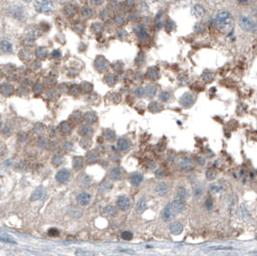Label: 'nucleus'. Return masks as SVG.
I'll list each match as a JSON object with an SVG mask.
<instances>
[{
	"mask_svg": "<svg viewBox=\"0 0 257 256\" xmlns=\"http://www.w3.org/2000/svg\"><path fill=\"white\" fill-rule=\"evenodd\" d=\"M215 24L217 29L223 32H229L233 28L234 19L232 15L227 11L218 12L215 17Z\"/></svg>",
	"mask_w": 257,
	"mask_h": 256,
	"instance_id": "nucleus-1",
	"label": "nucleus"
},
{
	"mask_svg": "<svg viewBox=\"0 0 257 256\" xmlns=\"http://www.w3.org/2000/svg\"><path fill=\"white\" fill-rule=\"evenodd\" d=\"M186 204L182 199H176L165 206L162 211V219L164 221H170L175 215L185 210Z\"/></svg>",
	"mask_w": 257,
	"mask_h": 256,
	"instance_id": "nucleus-2",
	"label": "nucleus"
},
{
	"mask_svg": "<svg viewBox=\"0 0 257 256\" xmlns=\"http://www.w3.org/2000/svg\"><path fill=\"white\" fill-rule=\"evenodd\" d=\"M239 25H240V27L245 31H253L257 27V24L249 17H247V16L240 17Z\"/></svg>",
	"mask_w": 257,
	"mask_h": 256,
	"instance_id": "nucleus-3",
	"label": "nucleus"
},
{
	"mask_svg": "<svg viewBox=\"0 0 257 256\" xmlns=\"http://www.w3.org/2000/svg\"><path fill=\"white\" fill-rule=\"evenodd\" d=\"M35 9L38 13H47L53 9V2L51 0H36Z\"/></svg>",
	"mask_w": 257,
	"mask_h": 256,
	"instance_id": "nucleus-4",
	"label": "nucleus"
},
{
	"mask_svg": "<svg viewBox=\"0 0 257 256\" xmlns=\"http://www.w3.org/2000/svg\"><path fill=\"white\" fill-rule=\"evenodd\" d=\"M194 97L192 96L190 93H186V94H184L182 97H181V99H180V104H181L184 107H190L192 105L194 104Z\"/></svg>",
	"mask_w": 257,
	"mask_h": 256,
	"instance_id": "nucleus-5",
	"label": "nucleus"
},
{
	"mask_svg": "<svg viewBox=\"0 0 257 256\" xmlns=\"http://www.w3.org/2000/svg\"><path fill=\"white\" fill-rule=\"evenodd\" d=\"M71 177V172L70 170L68 169H61L57 172L56 174V180L61 183V184H64V183H67L69 181V179Z\"/></svg>",
	"mask_w": 257,
	"mask_h": 256,
	"instance_id": "nucleus-6",
	"label": "nucleus"
},
{
	"mask_svg": "<svg viewBox=\"0 0 257 256\" xmlns=\"http://www.w3.org/2000/svg\"><path fill=\"white\" fill-rule=\"evenodd\" d=\"M116 204L118 208L121 210V211H127L128 208L131 206V201L128 199L127 196L125 195H122L120 197H118L117 201H116Z\"/></svg>",
	"mask_w": 257,
	"mask_h": 256,
	"instance_id": "nucleus-7",
	"label": "nucleus"
},
{
	"mask_svg": "<svg viewBox=\"0 0 257 256\" xmlns=\"http://www.w3.org/2000/svg\"><path fill=\"white\" fill-rule=\"evenodd\" d=\"M95 68L98 72L102 73L107 69V62L104 57H98V59L95 61Z\"/></svg>",
	"mask_w": 257,
	"mask_h": 256,
	"instance_id": "nucleus-8",
	"label": "nucleus"
},
{
	"mask_svg": "<svg viewBox=\"0 0 257 256\" xmlns=\"http://www.w3.org/2000/svg\"><path fill=\"white\" fill-rule=\"evenodd\" d=\"M169 231L173 235H179L183 231V225L179 221H173L169 226Z\"/></svg>",
	"mask_w": 257,
	"mask_h": 256,
	"instance_id": "nucleus-9",
	"label": "nucleus"
},
{
	"mask_svg": "<svg viewBox=\"0 0 257 256\" xmlns=\"http://www.w3.org/2000/svg\"><path fill=\"white\" fill-rule=\"evenodd\" d=\"M45 194V188L44 187H39V188H37L30 196V200L31 201H37V200H39L41 199Z\"/></svg>",
	"mask_w": 257,
	"mask_h": 256,
	"instance_id": "nucleus-10",
	"label": "nucleus"
},
{
	"mask_svg": "<svg viewBox=\"0 0 257 256\" xmlns=\"http://www.w3.org/2000/svg\"><path fill=\"white\" fill-rule=\"evenodd\" d=\"M191 12H192V15L197 19H200V18L204 17V15H205V9L203 8L202 5H199V4L194 5V7H192V9H191Z\"/></svg>",
	"mask_w": 257,
	"mask_h": 256,
	"instance_id": "nucleus-11",
	"label": "nucleus"
},
{
	"mask_svg": "<svg viewBox=\"0 0 257 256\" xmlns=\"http://www.w3.org/2000/svg\"><path fill=\"white\" fill-rule=\"evenodd\" d=\"M91 201V195H90L88 193H81L79 194L78 196V202L82 205V206H85V205H88Z\"/></svg>",
	"mask_w": 257,
	"mask_h": 256,
	"instance_id": "nucleus-12",
	"label": "nucleus"
},
{
	"mask_svg": "<svg viewBox=\"0 0 257 256\" xmlns=\"http://www.w3.org/2000/svg\"><path fill=\"white\" fill-rule=\"evenodd\" d=\"M155 190H156V193H157L159 195L163 196V195H165L166 193H168V186L166 185L165 183H160V184H158V185L156 186Z\"/></svg>",
	"mask_w": 257,
	"mask_h": 256,
	"instance_id": "nucleus-13",
	"label": "nucleus"
},
{
	"mask_svg": "<svg viewBox=\"0 0 257 256\" xmlns=\"http://www.w3.org/2000/svg\"><path fill=\"white\" fill-rule=\"evenodd\" d=\"M117 147L120 151H128V149H130L131 147V144L130 142H128V140L125 139V138H120L118 140V142H117Z\"/></svg>",
	"mask_w": 257,
	"mask_h": 256,
	"instance_id": "nucleus-14",
	"label": "nucleus"
},
{
	"mask_svg": "<svg viewBox=\"0 0 257 256\" xmlns=\"http://www.w3.org/2000/svg\"><path fill=\"white\" fill-rule=\"evenodd\" d=\"M109 178L112 180H120L122 178V170L119 167H114L109 172Z\"/></svg>",
	"mask_w": 257,
	"mask_h": 256,
	"instance_id": "nucleus-15",
	"label": "nucleus"
},
{
	"mask_svg": "<svg viewBox=\"0 0 257 256\" xmlns=\"http://www.w3.org/2000/svg\"><path fill=\"white\" fill-rule=\"evenodd\" d=\"M142 181H143V176L140 173H133L130 176V182L134 186H138Z\"/></svg>",
	"mask_w": 257,
	"mask_h": 256,
	"instance_id": "nucleus-16",
	"label": "nucleus"
},
{
	"mask_svg": "<svg viewBox=\"0 0 257 256\" xmlns=\"http://www.w3.org/2000/svg\"><path fill=\"white\" fill-rule=\"evenodd\" d=\"M84 165V159L82 157H75L73 160V167L76 170H79Z\"/></svg>",
	"mask_w": 257,
	"mask_h": 256,
	"instance_id": "nucleus-17",
	"label": "nucleus"
},
{
	"mask_svg": "<svg viewBox=\"0 0 257 256\" xmlns=\"http://www.w3.org/2000/svg\"><path fill=\"white\" fill-rule=\"evenodd\" d=\"M179 165L181 166L183 169H186V170H189V169L192 168V166H194V165H192V162L190 161V160L188 159V158L181 159V161H179Z\"/></svg>",
	"mask_w": 257,
	"mask_h": 256,
	"instance_id": "nucleus-18",
	"label": "nucleus"
},
{
	"mask_svg": "<svg viewBox=\"0 0 257 256\" xmlns=\"http://www.w3.org/2000/svg\"><path fill=\"white\" fill-rule=\"evenodd\" d=\"M85 161L87 163H95L97 161H98V157H97V154L95 152H92V151H90L86 154V156H85Z\"/></svg>",
	"mask_w": 257,
	"mask_h": 256,
	"instance_id": "nucleus-19",
	"label": "nucleus"
},
{
	"mask_svg": "<svg viewBox=\"0 0 257 256\" xmlns=\"http://www.w3.org/2000/svg\"><path fill=\"white\" fill-rule=\"evenodd\" d=\"M147 78L152 79V80H156L160 78V74L159 71L156 68H151L149 69V71L147 72Z\"/></svg>",
	"mask_w": 257,
	"mask_h": 256,
	"instance_id": "nucleus-20",
	"label": "nucleus"
},
{
	"mask_svg": "<svg viewBox=\"0 0 257 256\" xmlns=\"http://www.w3.org/2000/svg\"><path fill=\"white\" fill-rule=\"evenodd\" d=\"M102 214H104L106 216H112L116 214V209H115L114 206H111V205H108V206L104 208V211H102Z\"/></svg>",
	"mask_w": 257,
	"mask_h": 256,
	"instance_id": "nucleus-21",
	"label": "nucleus"
},
{
	"mask_svg": "<svg viewBox=\"0 0 257 256\" xmlns=\"http://www.w3.org/2000/svg\"><path fill=\"white\" fill-rule=\"evenodd\" d=\"M147 208V204H146V201L142 198V199H140L137 204H136V212L141 214V213H143Z\"/></svg>",
	"mask_w": 257,
	"mask_h": 256,
	"instance_id": "nucleus-22",
	"label": "nucleus"
},
{
	"mask_svg": "<svg viewBox=\"0 0 257 256\" xmlns=\"http://www.w3.org/2000/svg\"><path fill=\"white\" fill-rule=\"evenodd\" d=\"M79 133L82 136H85V137L86 136H91L93 134V130L90 127H88V126H83V127L80 128Z\"/></svg>",
	"mask_w": 257,
	"mask_h": 256,
	"instance_id": "nucleus-23",
	"label": "nucleus"
},
{
	"mask_svg": "<svg viewBox=\"0 0 257 256\" xmlns=\"http://www.w3.org/2000/svg\"><path fill=\"white\" fill-rule=\"evenodd\" d=\"M60 131H61V133H65V134L70 133L71 131H72L71 125H70L68 122H62V123L60 124Z\"/></svg>",
	"mask_w": 257,
	"mask_h": 256,
	"instance_id": "nucleus-24",
	"label": "nucleus"
},
{
	"mask_svg": "<svg viewBox=\"0 0 257 256\" xmlns=\"http://www.w3.org/2000/svg\"><path fill=\"white\" fill-rule=\"evenodd\" d=\"M84 119L88 122V123H95L97 121V115L94 112H87L84 115Z\"/></svg>",
	"mask_w": 257,
	"mask_h": 256,
	"instance_id": "nucleus-25",
	"label": "nucleus"
},
{
	"mask_svg": "<svg viewBox=\"0 0 257 256\" xmlns=\"http://www.w3.org/2000/svg\"><path fill=\"white\" fill-rule=\"evenodd\" d=\"M162 109V106L157 101H153L149 105V110L152 112H159Z\"/></svg>",
	"mask_w": 257,
	"mask_h": 256,
	"instance_id": "nucleus-26",
	"label": "nucleus"
},
{
	"mask_svg": "<svg viewBox=\"0 0 257 256\" xmlns=\"http://www.w3.org/2000/svg\"><path fill=\"white\" fill-rule=\"evenodd\" d=\"M0 91L4 95H11L13 93V87L9 84H3L0 87Z\"/></svg>",
	"mask_w": 257,
	"mask_h": 256,
	"instance_id": "nucleus-27",
	"label": "nucleus"
},
{
	"mask_svg": "<svg viewBox=\"0 0 257 256\" xmlns=\"http://www.w3.org/2000/svg\"><path fill=\"white\" fill-rule=\"evenodd\" d=\"M177 195L179 197V199H185L186 197H188V191L184 187H180L177 190Z\"/></svg>",
	"mask_w": 257,
	"mask_h": 256,
	"instance_id": "nucleus-28",
	"label": "nucleus"
},
{
	"mask_svg": "<svg viewBox=\"0 0 257 256\" xmlns=\"http://www.w3.org/2000/svg\"><path fill=\"white\" fill-rule=\"evenodd\" d=\"M171 97H172V95H171V93H169L168 91H162V92L160 94V100H161V101H164V102L170 101Z\"/></svg>",
	"mask_w": 257,
	"mask_h": 256,
	"instance_id": "nucleus-29",
	"label": "nucleus"
},
{
	"mask_svg": "<svg viewBox=\"0 0 257 256\" xmlns=\"http://www.w3.org/2000/svg\"><path fill=\"white\" fill-rule=\"evenodd\" d=\"M0 46H1V49L4 52H11L12 51V45L7 41H2Z\"/></svg>",
	"mask_w": 257,
	"mask_h": 256,
	"instance_id": "nucleus-30",
	"label": "nucleus"
},
{
	"mask_svg": "<svg viewBox=\"0 0 257 256\" xmlns=\"http://www.w3.org/2000/svg\"><path fill=\"white\" fill-rule=\"evenodd\" d=\"M36 55L39 59H45L47 55V51L45 48H39L36 51Z\"/></svg>",
	"mask_w": 257,
	"mask_h": 256,
	"instance_id": "nucleus-31",
	"label": "nucleus"
},
{
	"mask_svg": "<svg viewBox=\"0 0 257 256\" xmlns=\"http://www.w3.org/2000/svg\"><path fill=\"white\" fill-rule=\"evenodd\" d=\"M145 92H146V94H147L149 97L155 96V94H156V92H157V87H156V86H154V85H149V86L146 88Z\"/></svg>",
	"mask_w": 257,
	"mask_h": 256,
	"instance_id": "nucleus-32",
	"label": "nucleus"
},
{
	"mask_svg": "<svg viewBox=\"0 0 257 256\" xmlns=\"http://www.w3.org/2000/svg\"><path fill=\"white\" fill-rule=\"evenodd\" d=\"M63 161H64V158H63V156H61V155H55V156L53 157V159H52V163H53L55 166L60 165L61 163H63Z\"/></svg>",
	"mask_w": 257,
	"mask_h": 256,
	"instance_id": "nucleus-33",
	"label": "nucleus"
},
{
	"mask_svg": "<svg viewBox=\"0 0 257 256\" xmlns=\"http://www.w3.org/2000/svg\"><path fill=\"white\" fill-rule=\"evenodd\" d=\"M75 255L76 256H95V253L91 251H84L82 249H78L75 251Z\"/></svg>",
	"mask_w": 257,
	"mask_h": 256,
	"instance_id": "nucleus-34",
	"label": "nucleus"
},
{
	"mask_svg": "<svg viewBox=\"0 0 257 256\" xmlns=\"http://www.w3.org/2000/svg\"><path fill=\"white\" fill-rule=\"evenodd\" d=\"M81 13H82V15H83L84 17L89 18V17H91V16H92L93 11H92V9H90V8H88V7H83L82 10H81Z\"/></svg>",
	"mask_w": 257,
	"mask_h": 256,
	"instance_id": "nucleus-35",
	"label": "nucleus"
},
{
	"mask_svg": "<svg viewBox=\"0 0 257 256\" xmlns=\"http://www.w3.org/2000/svg\"><path fill=\"white\" fill-rule=\"evenodd\" d=\"M105 136L107 140H113L115 138V133L111 130H106L105 131Z\"/></svg>",
	"mask_w": 257,
	"mask_h": 256,
	"instance_id": "nucleus-36",
	"label": "nucleus"
},
{
	"mask_svg": "<svg viewBox=\"0 0 257 256\" xmlns=\"http://www.w3.org/2000/svg\"><path fill=\"white\" fill-rule=\"evenodd\" d=\"M106 81H107V84L113 85V84H115V82H116V78H115V76L112 75V74H108V75H107Z\"/></svg>",
	"mask_w": 257,
	"mask_h": 256,
	"instance_id": "nucleus-37",
	"label": "nucleus"
},
{
	"mask_svg": "<svg viewBox=\"0 0 257 256\" xmlns=\"http://www.w3.org/2000/svg\"><path fill=\"white\" fill-rule=\"evenodd\" d=\"M65 13H66V15H67V16L72 17V16L74 15L75 10H74V8L73 6H67V7L65 8Z\"/></svg>",
	"mask_w": 257,
	"mask_h": 256,
	"instance_id": "nucleus-38",
	"label": "nucleus"
},
{
	"mask_svg": "<svg viewBox=\"0 0 257 256\" xmlns=\"http://www.w3.org/2000/svg\"><path fill=\"white\" fill-rule=\"evenodd\" d=\"M121 237H122V239H124L126 241H131L133 239V234L131 232H128V231H125V232L122 233Z\"/></svg>",
	"mask_w": 257,
	"mask_h": 256,
	"instance_id": "nucleus-39",
	"label": "nucleus"
},
{
	"mask_svg": "<svg viewBox=\"0 0 257 256\" xmlns=\"http://www.w3.org/2000/svg\"><path fill=\"white\" fill-rule=\"evenodd\" d=\"M0 241L3 242H10V244H16V241L13 240L10 237H4V236H0Z\"/></svg>",
	"mask_w": 257,
	"mask_h": 256,
	"instance_id": "nucleus-40",
	"label": "nucleus"
},
{
	"mask_svg": "<svg viewBox=\"0 0 257 256\" xmlns=\"http://www.w3.org/2000/svg\"><path fill=\"white\" fill-rule=\"evenodd\" d=\"M210 190H211V193H218V191L222 190V187L216 186V185H213V186L210 187Z\"/></svg>",
	"mask_w": 257,
	"mask_h": 256,
	"instance_id": "nucleus-41",
	"label": "nucleus"
},
{
	"mask_svg": "<svg viewBox=\"0 0 257 256\" xmlns=\"http://www.w3.org/2000/svg\"><path fill=\"white\" fill-rule=\"evenodd\" d=\"M206 177L209 179V180H213L216 177V172L214 169H208L207 172H206Z\"/></svg>",
	"mask_w": 257,
	"mask_h": 256,
	"instance_id": "nucleus-42",
	"label": "nucleus"
},
{
	"mask_svg": "<svg viewBox=\"0 0 257 256\" xmlns=\"http://www.w3.org/2000/svg\"><path fill=\"white\" fill-rule=\"evenodd\" d=\"M48 235L49 236H58V234H59V231L58 230L56 229V228H50L49 230H48Z\"/></svg>",
	"mask_w": 257,
	"mask_h": 256,
	"instance_id": "nucleus-43",
	"label": "nucleus"
},
{
	"mask_svg": "<svg viewBox=\"0 0 257 256\" xmlns=\"http://www.w3.org/2000/svg\"><path fill=\"white\" fill-rule=\"evenodd\" d=\"M194 28H195V30H196L197 32H199V33H203L204 30H205V26H204V25H203L202 23H197V24H196V26H195Z\"/></svg>",
	"mask_w": 257,
	"mask_h": 256,
	"instance_id": "nucleus-44",
	"label": "nucleus"
},
{
	"mask_svg": "<svg viewBox=\"0 0 257 256\" xmlns=\"http://www.w3.org/2000/svg\"><path fill=\"white\" fill-rule=\"evenodd\" d=\"M34 130H35V132H36V133H43V132H44V127H43L41 124H37V125L35 126V128H34Z\"/></svg>",
	"mask_w": 257,
	"mask_h": 256,
	"instance_id": "nucleus-45",
	"label": "nucleus"
},
{
	"mask_svg": "<svg viewBox=\"0 0 257 256\" xmlns=\"http://www.w3.org/2000/svg\"><path fill=\"white\" fill-rule=\"evenodd\" d=\"M165 175V170L163 169V168H160V169H158L157 171H156V176L158 177V178H161V177H163Z\"/></svg>",
	"mask_w": 257,
	"mask_h": 256,
	"instance_id": "nucleus-46",
	"label": "nucleus"
},
{
	"mask_svg": "<svg viewBox=\"0 0 257 256\" xmlns=\"http://www.w3.org/2000/svg\"><path fill=\"white\" fill-rule=\"evenodd\" d=\"M173 21L172 20H167V22H165V28L166 30L171 31L172 30V25H173Z\"/></svg>",
	"mask_w": 257,
	"mask_h": 256,
	"instance_id": "nucleus-47",
	"label": "nucleus"
},
{
	"mask_svg": "<svg viewBox=\"0 0 257 256\" xmlns=\"http://www.w3.org/2000/svg\"><path fill=\"white\" fill-rule=\"evenodd\" d=\"M205 206H206V208H207L208 210H210V209L212 208V200H211L210 198H208V199L206 200V204H205Z\"/></svg>",
	"mask_w": 257,
	"mask_h": 256,
	"instance_id": "nucleus-48",
	"label": "nucleus"
},
{
	"mask_svg": "<svg viewBox=\"0 0 257 256\" xmlns=\"http://www.w3.org/2000/svg\"><path fill=\"white\" fill-rule=\"evenodd\" d=\"M38 144H39V146H41V147H44V146H46V140L44 139V138H41V139L39 140V142H38Z\"/></svg>",
	"mask_w": 257,
	"mask_h": 256,
	"instance_id": "nucleus-49",
	"label": "nucleus"
},
{
	"mask_svg": "<svg viewBox=\"0 0 257 256\" xmlns=\"http://www.w3.org/2000/svg\"><path fill=\"white\" fill-rule=\"evenodd\" d=\"M61 56V53H59V51L58 50H55L54 52H52V57L53 58H58Z\"/></svg>",
	"mask_w": 257,
	"mask_h": 256,
	"instance_id": "nucleus-50",
	"label": "nucleus"
},
{
	"mask_svg": "<svg viewBox=\"0 0 257 256\" xmlns=\"http://www.w3.org/2000/svg\"><path fill=\"white\" fill-rule=\"evenodd\" d=\"M92 2L94 5H101L102 2H104V0H92Z\"/></svg>",
	"mask_w": 257,
	"mask_h": 256,
	"instance_id": "nucleus-51",
	"label": "nucleus"
},
{
	"mask_svg": "<svg viewBox=\"0 0 257 256\" xmlns=\"http://www.w3.org/2000/svg\"><path fill=\"white\" fill-rule=\"evenodd\" d=\"M251 0H239V2H241V3H243V4H246V3H249V2H250Z\"/></svg>",
	"mask_w": 257,
	"mask_h": 256,
	"instance_id": "nucleus-52",
	"label": "nucleus"
},
{
	"mask_svg": "<svg viewBox=\"0 0 257 256\" xmlns=\"http://www.w3.org/2000/svg\"><path fill=\"white\" fill-rule=\"evenodd\" d=\"M24 1H26V2H29V1H31V0H24Z\"/></svg>",
	"mask_w": 257,
	"mask_h": 256,
	"instance_id": "nucleus-53",
	"label": "nucleus"
},
{
	"mask_svg": "<svg viewBox=\"0 0 257 256\" xmlns=\"http://www.w3.org/2000/svg\"><path fill=\"white\" fill-rule=\"evenodd\" d=\"M153 1H160V0H153Z\"/></svg>",
	"mask_w": 257,
	"mask_h": 256,
	"instance_id": "nucleus-54",
	"label": "nucleus"
}]
</instances>
